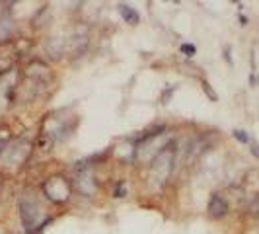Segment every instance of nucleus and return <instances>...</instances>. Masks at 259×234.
Instances as JSON below:
<instances>
[{
  "label": "nucleus",
  "instance_id": "obj_1",
  "mask_svg": "<svg viewBox=\"0 0 259 234\" xmlns=\"http://www.w3.org/2000/svg\"><path fill=\"white\" fill-rule=\"evenodd\" d=\"M228 213V203L222 199L221 195H212L208 201V215L214 219H222Z\"/></svg>",
  "mask_w": 259,
  "mask_h": 234
},
{
  "label": "nucleus",
  "instance_id": "obj_2",
  "mask_svg": "<svg viewBox=\"0 0 259 234\" xmlns=\"http://www.w3.org/2000/svg\"><path fill=\"white\" fill-rule=\"evenodd\" d=\"M119 12H121V16H123L129 24H139V20H141L139 12H137L135 8H131L129 4H121V6H119Z\"/></svg>",
  "mask_w": 259,
  "mask_h": 234
},
{
  "label": "nucleus",
  "instance_id": "obj_3",
  "mask_svg": "<svg viewBox=\"0 0 259 234\" xmlns=\"http://www.w3.org/2000/svg\"><path fill=\"white\" fill-rule=\"evenodd\" d=\"M234 137H236V139H238L240 143H244V144H247L249 141H251V137L247 135L246 131H242V129H236V131H234Z\"/></svg>",
  "mask_w": 259,
  "mask_h": 234
},
{
  "label": "nucleus",
  "instance_id": "obj_4",
  "mask_svg": "<svg viewBox=\"0 0 259 234\" xmlns=\"http://www.w3.org/2000/svg\"><path fill=\"white\" fill-rule=\"evenodd\" d=\"M249 144H251V154H253V156H255V158L259 160V143H257V141H253V139H251V141H249Z\"/></svg>",
  "mask_w": 259,
  "mask_h": 234
},
{
  "label": "nucleus",
  "instance_id": "obj_5",
  "mask_svg": "<svg viewBox=\"0 0 259 234\" xmlns=\"http://www.w3.org/2000/svg\"><path fill=\"white\" fill-rule=\"evenodd\" d=\"M182 51L187 53V57H193V55H195V47H193V45H182Z\"/></svg>",
  "mask_w": 259,
  "mask_h": 234
},
{
  "label": "nucleus",
  "instance_id": "obj_6",
  "mask_svg": "<svg viewBox=\"0 0 259 234\" xmlns=\"http://www.w3.org/2000/svg\"><path fill=\"white\" fill-rule=\"evenodd\" d=\"M203 86H205V90H207V94L212 98V100H217V94H212V90H210V86H208L207 82H203Z\"/></svg>",
  "mask_w": 259,
  "mask_h": 234
}]
</instances>
